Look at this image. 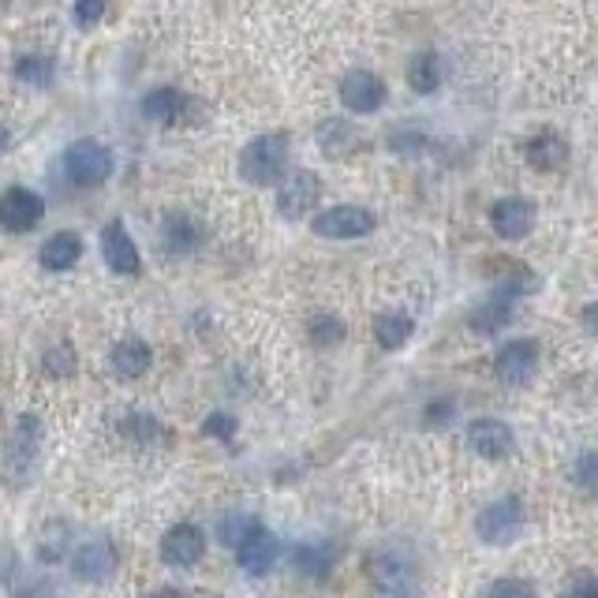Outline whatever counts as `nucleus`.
Segmentation results:
<instances>
[{
	"mask_svg": "<svg viewBox=\"0 0 598 598\" xmlns=\"http://www.w3.org/2000/svg\"><path fill=\"white\" fill-rule=\"evenodd\" d=\"M468 442L475 453L487 456V461H501V456L513 453V430L498 423V419H475L468 427Z\"/></svg>",
	"mask_w": 598,
	"mask_h": 598,
	"instance_id": "4468645a",
	"label": "nucleus"
},
{
	"mask_svg": "<svg viewBox=\"0 0 598 598\" xmlns=\"http://www.w3.org/2000/svg\"><path fill=\"white\" fill-rule=\"evenodd\" d=\"M490 598H539V591L531 584H524V579H498L490 587Z\"/></svg>",
	"mask_w": 598,
	"mask_h": 598,
	"instance_id": "c85d7f7f",
	"label": "nucleus"
},
{
	"mask_svg": "<svg viewBox=\"0 0 598 598\" xmlns=\"http://www.w3.org/2000/svg\"><path fill=\"white\" fill-rule=\"evenodd\" d=\"M509 319H513V307H509V299H501V296H498L494 303L479 307V311L471 314V330H479V333H498Z\"/></svg>",
	"mask_w": 598,
	"mask_h": 598,
	"instance_id": "5701e85b",
	"label": "nucleus"
},
{
	"mask_svg": "<svg viewBox=\"0 0 598 598\" xmlns=\"http://www.w3.org/2000/svg\"><path fill=\"white\" fill-rule=\"evenodd\" d=\"M254 527H259V521H254V516H225L222 527H217V539H222L225 547H232V550H236V542L248 539Z\"/></svg>",
	"mask_w": 598,
	"mask_h": 598,
	"instance_id": "393cba45",
	"label": "nucleus"
},
{
	"mask_svg": "<svg viewBox=\"0 0 598 598\" xmlns=\"http://www.w3.org/2000/svg\"><path fill=\"white\" fill-rule=\"evenodd\" d=\"M408 83H411V91H419V94H434L438 86H442V60H438L434 52H423V57H416V60H411Z\"/></svg>",
	"mask_w": 598,
	"mask_h": 598,
	"instance_id": "4be33fe9",
	"label": "nucleus"
},
{
	"mask_svg": "<svg viewBox=\"0 0 598 598\" xmlns=\"http://www.w3.org/2000/svg\"><path fill=\"white\" fill-rule=\"evenodd\" d=\"M330 561L333 558H325V550H314V547L296 550V569H307V573H314V576H322L325 569H330Z\"/></svg>",
	"mask_w": 598,
	"mask_h": 598,
	"instance_id": "c756f323",
	"label": "nucleus"
},
{
	"mask_svg": "<svg viewBox=\"0 0 598 598\" xmlns=\"http://www.w3.org/2000/svg\"><path fill=\"white\" fill-rule=\"evenodd\" d=\"M4 146H8V131L0 128V150H4Z\"/></svg>",
	"mask_w": 598,
	"mask_h": 598,
	"instance_id": "c9c22d12",
	"label": "nucleus"
},
{
	"mask_svg": "<svg viewBox=\"0 0 598 598\" xmlns=\"http://www.w3.org/2000/svg\"><path fill=\"white\" fill-rule=\"evenodd\" d=\"M101 254H105V262H109L112 274H120V277H135L139 266H143V262H139L135 240H131V232L120 222L105 225V232H101Z\"/></svg>",
	"mask_w": 598,
	"mask_h": 598,
	"instance_id": "1a4fd4ad",
	"label": "nucleus"
},
{
	"mask_svg": "<svg viewBox=\"0 0 598 598\" xmlns=\"http://www.w3.org/2000/svg\"><path fill=\"white\" fill-rule=\"evenodd\" d=\"M202 553H206V535H202L195 524H176V527L165 531L162 558L169 561V565L188 569V565H195Z\"/></svg>",
	"mask_w": 598,
	"mask_h": 598,
	"instance_id": "9d476101",
	"label": "nucleus"
},
{
	"mask_svg": "<svg viewBox=\"0 0 598 598\" xmlns=\"http://www.w3.org/2000/svg\"><path fill=\"white\" fill-rule=\"evenodd\" d=\"M393 146H397L400 154H411V150L423 146V139H419V135H397V139H393Z\"/></svg>",
	"mask_w": 598,
	"mask_h": 598,
	"instance_id": "473e14b6",
	"label": "nucleus"
},
{
	"mask_svg": "<svg viewBox=\"0 0 598 598\" xmlns=\"http://www.w3.org/2000/svg\"><path fill=\"white\" fill-rule=\"evenodd\" d=\"M150 598H188V595H180L176 587H165V591H157V595H150Z\"/></svg>",
	"mask_w": 598,
	"mask_h": 598,
	"instance_id": "f704fd0d",
	"label": "nucleus"
},
{
	"mask_svg": "<svg viewBox=\"0 0 598 598\" xmlns=\"http://www.w3.org/2000/svg\"><path fill=\"white\" fill-rule=\"evenodd\" d=\"M64 176L75 188H101L112 176V150L98 139H79L64 150Z\"/></svg>",
	"mask_w": 598,
	"mask_h": 598,
	"instance_id": "f03ea898",
	"label": "nucleus"
},
{
	"mask_svg": "<svg viewBox=\"0 0 598 598\" xmlns=\"http://www.w3.org/2000/svg\"><path fill=\"white\" fill-rule=\"evenodd\" d=\"M591 471H595V456H591V453H587V456H584V461H579V471H576V475H579V479H584V482H587V487H591Z\"/></svg>",
	"mask_w": 598,
	"mask_h": 598,
	"instance_id": "72a5a7b5",
	"label": "nucleus"
},
{
	"mask_svg": "<svg viewBox=\"0 0 598 598\" xmlns=\"http://www.w3.org/2000/svg\"><path fill=\"white\" fill-rule=\"evenodd\" d=\"M521 527H524V505L516 498L494 501V505L482 509L479 521H475L479 539L490 542V547H505V542H513L516 535H521Z\"/></svg>",
	"mask_w": 598,
	"mask_h": 598,
	"instance_id": "7ed1b4c3",
	"label": "nucleus"
},
{
	"mask_svg": "<svg viewBox=\"0 0 598 598\" xmlns=\"http://www.w3.org/2000/svg\"><path fill=\"white\" fill-rule=\"evenodd\" d=\"M311 337H314V345H337V340L345 337V325L322 314V319H314V325H311Z\"/></svg>",
	"mask_w": 598,
	"mask_h": 598,
	"instance_id": "bb28decb",
	"label": "nucleus"
},
{
	"mask_svg": "<svg viewBox=\"0 0 598 598\" xmlns=\"http://www.w3.org/2000/svg\"><path fill=\"white\" fill-rule=\"evenodd\" d=\"M490 225H494L501 240H524L535 228V206L527 199H501L490 210Z\"/></svg>",
	"mask_w": 598,
	"mask_h": 598,
	"instance_id": "9b49d317",
	"label": "nucleus"
},
{
	"mask_svg": "<svg viewBox=\"0 0 598 598\" xmlns=\"http://www.w3.org/2000/svg\"><path fill=\"white\" fill-rule=\"evenodd\" d=\"M527 162H531V169H539V172L561 169V165L569 162V143L558 135V131H539V135L527 143Z\"/></svg>",
	"mask_w": 598,
	"mask_h": 598,
	"instance_id": "2eb2a0df",
	"label": "nucleus"
},
{
	"mask_svg": "<svg viewBox=\"0 0 598 598\" xmlns=\"http://www.w3.org/2000/svg\"><path fill=\"white\" fill-rule=\"evenodd\" d=\"M162 243H165V251H169V254H191L202 243V225L195 222V217H188V214L165 217Z\"/></svg>",
	"mask_w": 598,
	"mask_h": 598,
	"instance_id": "dca6fc26",
	"label": "nucleus"
},
{
	"mask_svg": "<svg viewBox=\"0 0 598 598\" xmlns=\"http://www.w3.org/2000/svg\"><path fill=\"white\" fill-rule=\"evenodd\" d=\"M15 75L31 86H49L52 83V60L49 57H23L20 64H15Z\"/></svg>",
	"mask_w": 598,
	"mask_h": 598,
	"instance_id": "b1692460",
	"label": "nucleus"
},
{
	"mask_svg": "<svg viewBox=\"0 0 598 598\" xmlns=\"http://www.w3.org/2000/svg\"><path fill=\"white\" fill-rule=\"evenodd\" d=\"M416 333V322L408 319L404 311H390V314H382V319L374 322V337H378V345L382 348H400L404 340Z\"/></svg>",
	"mask_w": 598,
	"mask_h": 598,
	"instance_id": "aec40b11",
	"label": "nucleus"
},
{
	"mask_svg": "<svg viewBox=\"0 0 598 598\" xmlns=\"http://www.w3.org/2000/svg\"><path fill=\"white\" fill-rule=\"evenodd\" d=\"M41 217H46V202H41V195H34V191L12 188L0 195V225L8 232H31Z\"/></svg>",
	"mask_w": 598,
	"mask_h": 598,
	"instance_id": "39448f33",
	"label": "nucleus"
},
{
	"mask_svg": "<svg viewBox=\"0 0 598 598\" xmlns=\"http://www.w3.org/2000/svg\"><path fill=\"white\" fill-rule=\"evenodd\" d=\"M117 547L109 539H91L75 550L72 569L79 579H91V584H105L112 573H117Z\"/></svg>",
	"mask_w": 598,
	"mask_h": 598,
	"instance_id": "6e6552de",
	"label": "nucleus"
},
{
	"mask_svg": "<svg viewBox=\"0 0 598 598\" xmlns=\"http://www.w3.org/2000/svg\"><path fill=\"white\" fill-rule=\"evenodd\" d=\"M319 191H322V183H319V176H314V172H307V169L303 172H292L277 188V210H280V217L296 222V217L311 214L314 202H319Z\"/></svg>",
	"mask_w": 598,
	"mask_h": 598,
	"instance_id": "423d86ee",
	"label": "nucleus"
},
{
	"mask_svg": "<svg viewBox=\"0 0 598 598\" xmlns=\"http://www.w3.org/2000/svg\"><path fill=\"white\" fill-rule=\"evenodd\" d=\"M83 259V240L75 232H57L41 243V266L60 274V270H72L75 262Z\"/></svg>",
	"mask_w": 598,
	"mask_h": 598,
	"instance_id": "f3484780",
	"label": "nucleus"
},
{
	"mask_svg": "<svg viewBox=\"0 0 598 598\" xmlns=\"http://www.w3.org/2000/svg\"><path fill=\"white\" fill-rule=\"evenodd\" d=\"M311 228L325 240H359V236L374 232V214L363 206H330L314 217Z\"/></svg>",
	"mask_w": 598,
	"mask_h": 598,
	"instance_id": "20e7f679",
	"label": "nucleus"
},
{
	"mask_svg": "<svg viewBox=\"0 0 598 598\" xmlns=\"http://www.w3.org/2000/svg\"><path fill=\"white\" fill-rule=\"evenodd\" d=\"M274 558H277V539L262 524L254 527V531L243 542H236V561H240V569H243V573H251V576L270 573Z\"/></svg>",
	"mask_w": 598,
	"mask_h": 598,
	"instance_id": "ddd939ff",
	"label": "nucleus"
},
{
	"mask_svg": "<svg viewBox=\"0 0 598 598\" xmlns=\"http://www.w3.org/2000/svg\"><path fill=\"white\" fill-rule=\"evenodd\" d=\"M371 576L382 591H390V587H400L404 579H411V561L393 558V553H378L371 561Z\"/></svg>",
	"mask_w": 598,
	"mask_h": 598,
	"instance_id": "412c9836",
	"label": "nucleus"
},
{
	"mask_svg": "<svg viewBox=\"0 0 598 598\" xmlns=\"http://www.w3.org/2000/svg\"><path fill=\"white\" fill-rule=\"evenodd\" d=\"M288 165V139L285 135H259L240 154V176L251 188H270L280 180Z\"/></svg>",
	"mask_w": 598,
	"mask_h": 598,
	"instance_id": "f257e3e1",
	"label": "nucleus"
},
{
	"mask_svg": "<svg viewBox=\"0 0 598 598\" xmlns=\"http://www.w3.org/2000/svg\"><path fill=\"white\" fill-rule=\"evenodd\" d=\"M565 598H598V576L595 573H576L569 579Z\"/></svg>",
	"mask_w": 598,
	"mask_h": 598,
	"instance_id": "7c9ffc66",
	"label": "nucleus"
},
{
	"mask_svg": "<svg viewBox=\"0 0 598 598\" xmlns=\"http://www.w3.org/2000/svg\"><path fill=\"white\" fill-rule=\"evenodd\" d=\"M180 109H183V98L176 91H169V86L150 91L143 98V117L157 120V124H176V120H180Z\"/></svg>",
	"mask_w": 598,
	"mask_h": 598,
	"instance_id": "6ab92c4d",
	"label": "nucleus"
},
{
	"mask_svg": "<svg viewBox=\"0 0 598 598\" xmlns=\"http://www.w3.org/2000/svg\"><path fill=\"white\" fill-rule=\"evenodd\" d=\"M202 434H210V438H222V442H228V438L236 434V419L232 416H225V411H214V416L202 423Z\"/></svg>",
	"mask_w": 598,
	"mask_h": 598,
	"instance_id": "2f4dec72",
	"label": "nucleus"
},
{
	"mask_svg": "<svg viewBox=\"0 0 598 598\" xmlns=\"http://www.w3.org/2000/svg\"><path fill=\"white\" fill-rule=\"evenodd\" d=\"M535 367H539V345L535 340H509L494 359V371L505 385H527Z\"/></svg>",
	"mask_w": 598,
	"mask_h": 598,
	"instance_id": "0eeeda50",
	"label": "nucleus"
},
{
	"mask_svg": "<svg viewBox=\"0 0 598 598\" xmlns=\"http://www.w3.org/2000/svg\"><path fill=\"white\" fill-rule=\"evenodd\" d=\"M105 8H109V0H75V23L83 26V31H91L105 15Z\"/></svg>",
	"mask_w": 598,
	"mask_h": 598,
	"instance_id": "cd10ccee",
	"label": "nucleus"
},
{
	"mask_svg": "<svg viewBox=\"0 0 598 598\" xmlns=\"http://www.w3.org/2000/svg\"><path fill=\"white\" fill-rule=\"evenodd\" d=\"M340 101L351 112H378L385 101V83L374 72H351L340 83Z\"/></svg>",
	"mask_w": 598,
	"mask_h": 598,
	"instance_id": "f8f14e48",
	"label": "nucleus"
},
{
	"mask_svg": "<svg viewBox=\"0 0 598 598\" xmlns=\"http://www.w3.org/2000/svg\"><path fill=\"white\" fill-rule=\"evenodd\" d=\"M112 371L120 378H143L146 367H150V348L143 340H120L117 348H112Z\"/></svg>",
	"mask_w": 598,
	"mask_h": 598,
	"instance_id": "a211bd4d",
	"label": "nucleus"
},
{
	"mask_svg": "<svg viewBox=\"0 0 598 598\" xmlns=\"http://www.w3.org/2000/svg\"><path fill=\"white\" fill-rule=\"evenodd\" d=\"M46 371L52 378H68V374H75V351L72 345H57V348H49V356H46Z\"/></svg>",
	"mask_w": 598,
	"mask_h": 598,
	"instance_id": "a878e982",
	"label": "nucleus"
}]
</instances>
